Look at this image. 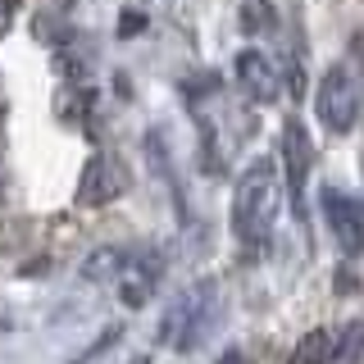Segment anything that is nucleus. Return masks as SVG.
I'll list each match as a JSON object with an SVG mask.
<instances>
[{"label":"nucleus","mask_w":364,"mask_h":364,"mask_svg":"<svg viewBox=\"0 0 364 364\" xmlns=\"http://www.w3.org/2000/svg\"><path fill=\"white\" fill-rule=\"evenodd\" d=\"M159 273H164V255L159 250H128L123 255V269H119V301L128 305V310H141L146 301H151Z\"/></svg>","instance_id":"5"},{"label":"nucleus","mask_w":364,"mask_h":364,"mask_svg":"<svg viewBox=\"0 0 364 364\" xmlns=\"http://www.w3.org/2000/svg\"><path fill=\"white\" fill-rule=\"evenodd\" d=\"M87 105H91V91H60V119H82L87 114Z\"/></svg>","instance_id":"12"},{"label":"nucleus","mask_w":364,"mask_h":364,"mask_svg":"<svg viewBox=\"0 0 364 364\" xmlns=\"http://www.w3.org/2000/svg\"><path fill=\"white\" fill-rule=\"evenodd\" d=\"M18 5H23V0H0V9H5V18H14V14H18Z\"/></svg>","instance_id":"16"},{"label":"nucleus","mask_w":364,"mask_h":364,"mask_svg":"<svg viewBox=\"0 0 364 364\" xmlns=\"http://www.w3.org/2000/svg\"><path fill=\"white\" fill-rule=\"evenodd\" d=\"M273 223H278V164L269 155H259L255 164L242 173L232 196V232L246 246H264Z\"/></svg>","instance_id":"1"},{"label":"nucleus","mask_w":364,"mask_h":364,"mask_svg":"<svg viewBox=\"0 0 364 364\" xmlns=\"http://www.w3.org/2000/svg\"><path fill=\"white\" fill-rule=\"evenodd\" d=\"M360 100H364L360 68L346 60V64H333V68H328V77L318 82V91H314V114H318V123H323L333 136H341V132L355 128Z\"/></svg>","instance_id":"2"},{"label":"nucleus","mask_w":364,"mask_h":364,"mask_svg":"<svg viewBox=\"0 0 364 364\" xmlns=\"http://www.w3.org/2000/svg\"><path fill=\"white\" fill-rule=\"evenodd\" d=\"M287 364H333V333H323V328L305 333L301 346H296V355Z\"/></svg>","instance_id":"9"},{"label":"nucleus","mask_w":364,"mask_h":364,"mask_svg":"<svg viewBox=\"0 0 364 364\" xmlns=\"http://www.w3.org/2000/svg\"><path fill=\"white\" fill-rule=\"evenodd\" d=\"M37 41H50V46L68 41V23L50 18V14H37Z\"/></svg>","instance_id":"13"},{"label":"nucleus","mask_w":364,"mask_h":364,"mask_svg":"<svg viewBox=\"0 0 364 364\" xmlns=\"http://www.w3.org/2000/svg\"><path fill=\"white\" fill-rule=\"evenodd\" d=\"M242 32H250V37L278 32V9L269 0H242Z\"/></svg>","instance_id":"10"},{"label":"nucleus","mask_w":364,"mask_h":364,"mask_svg":"<svg viewBox=\"0 0 364 364\" xmlns=\"http://www.w3.org/2000/svg\"><path fill=\"white\" fill-rule=\"evenodd\" d=\"M123 255H128L123 246H100V250H91V255L82 259V278H87V282H114V278H119V269H123Z\"/></svg>","instance_id":"8"},{"label":"nucleus","mask_w":364,"mask_h":364,"mask_svg":"<svg viewBox=\"0 0 364 364\" xmlns=\"http://www.w3.org/2000/svg\"><path fill=\"white\" fill-rule=\"evenodd\" d=\"M219 364H250V360H246V355H242V350H228V355H223V360H219Z\"/></svg>","instance_id":"15"},{"label":"nucleus","mask_w":364,"mask_h":364,"mask_svg":"<svg viewBox=\"0 0 364 364\" xmlns=\"http://www.w3.org/2000/svg\"><path fill=\"white\" fill-rule=\"evenodd\" d=\"M360 350H364V318H360V323H350L346 341H341V346H333V355H337L341 364H350V360H360Z\"/></svg>","instance_id":"11"},{"label":"nucleus","mask_w":364,"mask_h":364,"mask_svg":"<svg viewBox=\"0 0 364 364\" xmlns=\"http://www.w3.org/2000/svg\"><path fill=\"white\" fill-rule=\"evenodd\" d=\"M323 219L333 228V242L341 246V255H364V200L346 196V191H323Z\"/></svg>","instance_id":"3"},{"label":"nucleus","mask_w":364,"mask_h":364,"mask_svg":"<svg viewBox=\"0 0 364 364\" xmlns=\"http://www.w3.org/2000/svg\"><path fill=\"white\" fill-rule=\"evenodd\" d=\"M237 82H242L246 100H255V105H273L278 91H282L278 64H273L264 50H242L237 55Z\"/></svg>","instance_id":"6"},{"label":"nucleus","mask_w":364,"mask_h":364,"mask_svg":"<svg viewBox=\"0 0 364 364\" xmlns=\"http://www.w3.org/2000/svg\"><path fill=\"white\" fill-rule=\"evenodd\" d=\"M282 164H287V187H291V200L301 205V196H305V182H310V168H314V141H310V132H305L296 119L282 123Z\"/></svg>","instance_id":"7"},{"label":"nucleus","mask_w":364,"mask_h":364,"mask_svg":"<svg viewBox=\"0 0 364 364\" xmlns=\"http://www.w3.org/2000/svg\"><path fill=\"white\" fill-rule=\"evenodd\" d=\"M141 32H146V14L141 9H123L119 14V37L132 41V37H141Z\"/></svg>","instance_id":"14"},{"label":"nucleus","mask_w":364,"mask_h":364,"mask_svg":"<svg viewBox=\"0 0 364 364\" xmlns=\"http://www.w3.org/2000/svg\"><path fill=\"white\" fill-rule=\"evenodd\" d=\"M132 187V173L123 159L114 155H91L82 168V182H77V205H109L114 196Z\"/></svg>","instance_id":"4"}]
</instances>
